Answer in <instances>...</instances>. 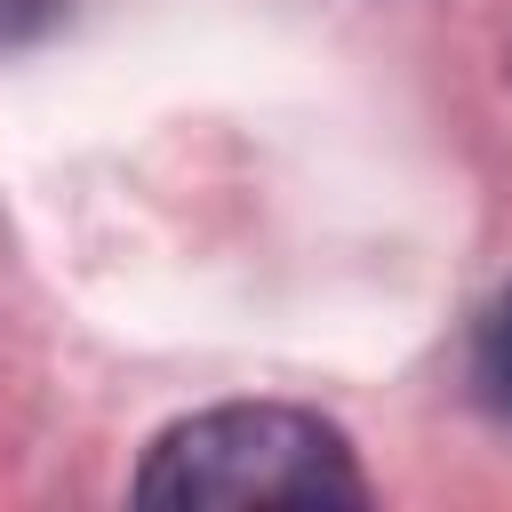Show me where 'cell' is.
Masks as SVG:
<instances>
[{"instance_id": "cell-1", "label": "cell", "mask_w": 512, "mask_h": 512, "mask_svg": "<svg viewBox=\"0 0 512 512\" xmlns=\"http://www.w3.org/2000/svg\"><path fill=\"white\" fill-rule=\"evenodd\" d=\"M136 504L152 512H224V504H368L352 440L280 400H232L168 424L136 464Z\"/></svg>"}, {"instance_id": "cell-2", "label": "cell", "mask_w": 512, "mask_h": 512, "mask_svg": "<svg viewBox=\"0 0 512 512\" xmlns=\"http://www.w3.org/2000/svg\"><path fill=\"white\" fill-rule=\"evenodd\" d=\"M472 392H480L488 416L512 424V288H504V296L480 312V328H472Z\"/></svg>"}, {"instance_id": "cell-3", "label": "cell", "mask_w": 512, "mask_h": 512, "mask_svg": "<svg viewBox=\"0 0 512 512\" xmlns=\"http://www.w3.org/2000/svg\"><path fill=\"white\" fill-rule=\"evenodd\" d=\"M56 16H64V0H0V48H24V40H40Z\"/></svg>"}]
</instances>
